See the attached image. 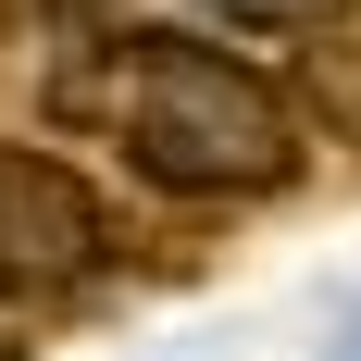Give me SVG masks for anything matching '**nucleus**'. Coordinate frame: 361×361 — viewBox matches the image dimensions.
Wrapping results in <instances>:
<instances>
[{
  "label": "nucleus",
  "mask_w": 361,
  "mask_h": 361,
  "mask_svg": "<svg viewBox=\"0 0 361 361\" xmlns=\"http://www.w3.org/2000/svg\"><path fill=\"white\" fill-rule=\"evenodd\" d=\"M37 112L63 137H112V162L149 200H200V212L287 200L312 175V112L287 75L237 63L212 37H175V25H125L100 0H75V37L50 25Z\"/></svg>",
  "instance_id": "1"
},
{
  "label": "nucleus",
  "mask_w": 361,
  "mask_h": 361,
  "mask_svg": "<svg viewBox=\"0 0 361 361\" xmlns=\"http://www.w3.org/2000/svg\"><path fill=\"white\" fill-rule=\"evenodd\" d=\"M125 262V212L112 187L63 149H13L0 137V312H50V299L100 287Z\"/></svg>",
  "instance_id": "2"
},
{
  "label": "nucleus",
  "mask_w": 361,
  "mask_h": 361,
  "mask_svg": "<svg viewBox=\"0 0 361 361\" xmlns=\"http://www.w3.org/2000/svg\"><path fill=\"white\" fill-rule=\"evenodd\" d=\"M287 87H299V112H312V137H349V149H361V25H349V13L299 37Z\"/></svg>",
  "instance_id": "3"
},
{
  "label": "nucleus",
  "mask_w": 361,
  "mask_h": 361,
  "mask_svg": "<svg viewBox=\"0 0 361 361\" xmlns=\"http://www.w3.org/2000/svg\"><path fill=\"white\" fill-rule=\"evenodd\" d=\"M212 25H250V37H312V25H336V13H361V0H200Z\"/></svg>",
  "instance_id": "4"
},
{
  "label": "nucleus",
  "mask_w": 361,
  "mask_h": 361,
  "mask_svg": "<svg viewBox=\"0 0 361 361\" xmlns=\"http://www.w3.org/2000/svg\"><path fill=\"white\" fill-rule=\"evenodd\" d=\"M0 361H25V336H13V324H0Z\"/></svg>",
  "instance_id": "5"
}]
</instances>
